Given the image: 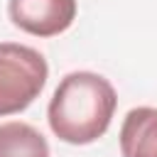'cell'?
Here are the masks:
<instances>
[{
	"label": "cell",
	"instance_id": "cell-1",
	"mask_svg": "<svg viewBox=\"0 0 157 157\" xmlns=\"http://www.w3.org/2000/svg\"><path fill=\"white\" fill-rule=\"evenodd\" d=\"M118 96L108 78L93 71L66 74L49 101V128L69 145H88L98 140L115 113Z\"/></svg>",
	"mask_w": 157,
	"mask_h": 157
},
{
	"label": "cell",
	"instance_id": "cell-2",
	"mask_svg": "<svg viewBox=\"0 0 157 157\" xmlns=\"http://www.w3.org/2000/svg\"><path fill=\"white\" fill-rule=\"evenodd\" d=\"M47 74L49 66L37 49L0 42V115L25 110L42 93Z\"/></svg>",
	"mask_w": 157,
	"mask_h": 157
},
{
	"label": "cell",
	"instance_id": "cell-3",
	"mask_svg": "<svg viewBox=\"0 0 157 157\" xmlns=\"http://www.w3.org/2000/svg\"><path fill=\"white\" fill-rule=\"evenodd\" d=\"M10 20L27 34L54 37L76 20V0H10Z\"/></svg>",
	"mask_w": 157,
	"mask_h": 157
},
{
	"label": "cell",
	"instance_id": "cell-4",
	"mask_svg": "<svg viewBox=\"0 0 157 157\" xmlns=\"http://www.w3.org/2000/svg\"><path fill=\"white\" fill-rule=\"evenodd\" d=\"M123 157H157V108H132L120 128Z\"/></svg>",
	"mask_w": 157,
	"mask_h": 157
},
{
	"label": "cell",
	"instance_id": "cell-5",
	"mask_svg": "<svg viewBox=\"0 0 157 157\" xmlns=\"http://www.w3.org/2000/svg\"><path fill=\"white\" fill-rule=\"evenodd\" d=\"M0 157H49L44 135L20 120L0 125Z\"/></svg>",
	"mask_w": 157,
	"mask_h": 157
}]
</instances>
